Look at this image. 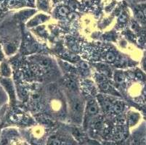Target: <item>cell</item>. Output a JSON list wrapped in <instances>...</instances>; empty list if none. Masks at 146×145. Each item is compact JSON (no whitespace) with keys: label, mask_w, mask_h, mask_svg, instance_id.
<instances>
[{"label":"cell","mask_w":146,"mask_h":145,"mask_svg":"<svg viewBox=\"0 0 146 145\" xmlns=\"http://www.w3.org/2000/svg\"><path fill=\"white\" fill-rule=\"evenodd\" d=\"M9 5L10 6H13V5H15V0H10L9 1Z\"/></svg>","instance_id":"cell-10"},{"label":"cell","mask_w":146,"mask_h":145,"mask_svg":"<svg viewBox=\"0 0 146 145\" xmlns=\"http://www.w3.org/2000/svg\"><path fill=\"white\" fill-rule=\"evenodd\" d=\"M143 15H144L145 17V18H146V8H145L144 10H143Z\"/></svg>","instance_id":"cell-11"},{"label":"cell","mask_w":146,"mask_h":145,"mask_svg":"<svg viewBox=\"0 0 146 145\" xmlns=\"http://www.w3.org/2000/svg\"><path fill=\"white\" fill-rule=\"evenodd\" d=\"M113 109L114 110H115V112H116V113H119V112H121L122 110H123V106H122L121 103H120V102H117V103H116L115 105H114Z\"/></svg>","instance_id":"cell-7"},{"label":"cell","mask_w":146,"mask_h":145,"mask_svg":"<svg viewBox=\"0 0 146 145\" xmlns=\"http://www.w3.org/2000/svg\"><path fill=\"white\" fill-rule=\"evenodd\" d=\"M137 18H139V19H140V20H143V19H144V18H145L144 15H143V12H142V11L138 12V13H137Z\"/></svg>","instance_id":"cell-9"},{"label":"cell","mask_w":146,"mask_h":145,"mask_svg":"<svg viewBox=\"0 0 146 145\" xmlns=\"http://www.w3.org/2000/svg\"><path fill=\"white\" fill-rule=\"evenodd\" d=\"M0 73L5 77H7L10 75V68L6 63H2L0 66Z\"/></svg>","instance_id":"cell-3"},{"label":"cell","mask_w":146,"mask_h":145,"mask_svg":"<svg viewBox=\"0 0 146 145\" xmlns=\"http://www.w3.org/2000/svg\"><path fill=\"white\" fill-rule=\"evenodd\" d=\"M72 112L74 115V118H79L82 113V103L79 99H76L73 101Z\"/></svg>","instance_id":"cell-1"},{"label":"cell","mask_w":146,"mask_h":145,"mask_svg":"<svg viewBox=\"0 0 146 145\" xmlns=\"http://www.w3.org/2000/svg\"><path fill=\"white\" fill-rule=\"evenodd\" d=\"M145 66H146V60H145Z\"/></svg>","instance_id":"cell-13"},{"label":"cell","mask_w":146,"mask_h":145,"mask_svg":"<svg viewBox=\"0 0 146 145\" xmlns=\"http://www.w3.org/2000/svg\"><path fill=\"white\" fill-rule=\"evenodd\" d=\"M64 57L65 58H68V60H78V57L76 54H72V53H65L64 54Z\"/></svg>","instance_id":"cell-5"},{"label":"cell","mask_w":146,"mask_h":145,"mask_svg":"<svg viewBox=\"0 0 146 145\" xmlns=\"http://www.w3.org/2000/svg\"><path fill=\"white\" fill-rule=\"evenodd\" d=\"M106 60L110 62H114L116 60V55L113 52H110L107 53V54H106Z\"/></svg>","instance_id":"cell-4"},{"label":"cell","mask_w":146,"mask_h":145,"mask_svg":"<svg viewBox=\"0 0 146 145\" xmlns=\"http://www.w3.org/2000/svg\"><path fill=\"white\" fill-rule=\"evenodd\" d=\"M143 92H144V94H145V95H146V86H145V87L144 91H143Z\"/></svg>","instance_id":"cell-12"},{"label":"cell","mask_w":146,"mask_h":145,"mask_svg":"<svg viewBox=\"0 0 146 145\" xmlns=\"http://www.w3.org/2000/svg\"><path fill=\"white\" fill-rule=\"evenodd\" d=\"M59 13L62 16L66 15L69 13L68 8H67L66 7H61L59 9Z\"/></svg>","instance_id":"cell-6"},{"label":"cell","mask_w":146,"mask_h":145,"mask_svg":"<svg viewBox=\"0 0 146 145\" xmlns=\"http://www.w3.org/2000/svg\"><path fill=\"white\" fill-rule=\"evenodd\" d=\"M48 145H60V142L59 140H58L57 139H51L49 142Z\"/></svg>","instance_id":"cell-8"},{"label":"cell","mask_w":146,"mask_h":145,"mask_svg":"<svg viewBox=\"0 0 146 145\" xmlns=\"http://www.w3.org/2000/svg\"><path fill=\"white\" fill-rule=\"evenodd\" d=\"M98 113V106L95 101L92 100L88 103L87 105V113L90 115H96Z\"/></svg>","instance_id":"cell-2"}]
</instances>
